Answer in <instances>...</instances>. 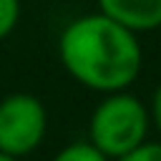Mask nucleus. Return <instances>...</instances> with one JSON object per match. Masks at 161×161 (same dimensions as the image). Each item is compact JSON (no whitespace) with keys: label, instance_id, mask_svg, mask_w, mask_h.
Here are the masks:
<instances>
[{"label":"nucleus","instance_id":"f257e3e1","mask_svg":"<svg viewBox=\"0 0 161 161\" xmlns=\"http://www.w3.org/2000/svg\"><path fill=\"white\" fill-rule=\"evenodd\" d=\"M58 58L75 83L98 93L126 91L143 68L138 33L101 10L75 18L60 30Z\"/></svg>","mask_w":161,"mask_h":161},{"label":"nucleus","instance_id":"f03ea898","mask_svg":"<svg viewBox=\"0 0 161 161\" xmlns=\"http://www.w3.org/2000/svg\"><path fill=\"white\" fill-rule=\"evenodd\" d=\"M148 108L128 91L106 93L88 121V141L108 158H121L148 136Z\"/></svg>","mask_w":161,"mask_h":161},{"label":"nucleus","instance_id":"7ed1b4c3","mask_svg":"<svg viewBox=\"0 0 161 161\" xmlns=\"http://www.w3.org/2000/svg\"><path fill=\"white\" fill-rule=\"evenodd\" d=\"M48 133V111L33 93H10L0 101V151L8 156L33 153Z\"/></svg>","mask_w":161,"mask_h":161},{"label":"nucleus","instance_id":"20e7f679","mask_svg":"<svg viewBox=\"0 0 161 161\" xmlns=\"http://www.w3.org/2000/svg\"><path fill=\"white\" fill-rule=\"evenodd\" d=\"M98 10L133 33L161 28V0H96Z\"/></svg>","mask_w":161,"mask_h":161},{"label":"nucleus","instance_id":"39448f33","mask_svg":"<svg viewBox=\"0 0 161 161\" xmlns=\"http://www.w3.org/2000/svg\"><path fill=\"white\" fill-rule=\"evenodd\" d=\"M53 161H111L106 153H101L91 141H75V143H68L63 146Z\"/></svg>","mask_w":161,"mask_h":161},{"label":"nucleus","instance_id":"423d86ee","mask_svg":"<svg viewBox=\"0 0 161 161\" xmlns=\"http://www.w3.org/2000/svg\"><path fill=\"white\" fill-rule=\"evenodd\" d=\"M20 20V0H0V40H5Z\"/></svg>","mask_w":161,"mask_h":161},{"label":"nucleus","instance_id":"0eeeda50","mask_svg":"<svg viewBox=\"0 0 161 161\" xmlns=\"http://www.w3.org/2000/svg\"><path fill=\"white\" fill-rule=\"evenodd\" d=\"M116 161H161V143L158 141H143L141 146H136L133 151H128L126 156H121Z\"/></svg>","mask_w":161,"mask_h":161},{"label":"nucleus","instance_id":"6e6552de","mask_svg":"<svg viewBox=\"0 0 161 161\" xmlns=\"http://www.w3.org/2000/svg\"><path fill=\"white\" fill-rule=\"evenodd\" d=\"M146 108H148V121H151V126L161 133V83L153 88V93H151V103H148Z\"/></svg>","mask_w":161,"mask_h":161},{"label":"nucleus","instance_id":"1a4fd4ad","mask_svg":"<svg viewBox=\"0 0 161 161\" xmlns=\"http://www.w3.org/2000/svg\"><path fill=\"white\" fill-rule=\"evenodd\" d=\"M0 161H18V158H15V156H8V153L0 151Z\"/></svg>","mask_w":161,"mask_h":161}]
</instances>
